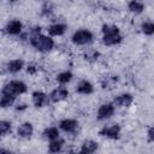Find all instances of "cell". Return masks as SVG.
<instances>
[{
	"label": "cell",
	"instance_id": "1",
	"mask_svg": "<svg viewBox=\"0 0 154 154\" xmlns=\"http://www.w3.org/2000/svg\"><path fill=\"white\" fill-rule=\"evenodd\" d=\"M102 32H103V43L105 45L112 46V45H117L122 41V36L119 35V30L117 26L103 25Z\"/></svg>",
	"mask_w": 154,
	"mask_h": 154
},
{
	"label": "cell",
	"instance_id": "2",
	"mask_svg": "<svg viewBox=\"0 0 154 154\" xmlns=\"http://www.w3.org/2000/svg\"><path fill=\"white\" fill-rule=\"evenodd\" d=\"M31 45L38 49V51H42V52H47V51H51L53 48V40L47 37V36H43V35H40V34H36V35H32L31 40H30Z\"/></svg>",
	"mask_w": 154,
	"mask_h": 154
},
{
	"label": "cell",
	"instance_id": "3",
	"mask_svg": "<svg viewBox=\"0 0 154 154\" xmlns=\"http://www.w3.org/2000/svg\"><path fill=\"white\" fill-rule=\"evenodd\" d=\"M25 91H26V85L23 82H19V81H12V82L7 83L2 89L4 94L13 95V96L16 94H22V93H25Z\"/></svg>",
	"mask_w": 154,
	"mask_h": 154
},
{
	"label": "cell",
	"instance_id": "4",
	"mask_svg": "<svg viewBox=\"0 0 154 154\" xmlns=\"http://www.w3.org/2000/svg\"><path fill=\"white\" fill-rule=\"evenodd\" d=\"M91 40H93V34L88 30H79L75 32L72 36V41L76 45H85L89 43Z\"/></svg>",
	"mask_w": 154,
	"mask_h": 154
},
{
	"label": "cell",
	"instance_id": "5",
	"mask_svg": "<svg viewBox=\"0 0 154 154\" xmlns=\"http://www.w3.org/2000/svg\"><path fill=\"white\" fill-rule=\"evenodd\" d=\"M119 131H120L119 125L114 124V125L103 128V129L100 131V135H102V136H107V137H109V138H118V136H119Z\"/></svg>",
	"mask_w": 154,
	"mask_h": 154
},
{
	"label": "cell",
	"instance_id": "6",
	"mask_svg": "<svg viewBox=\"0 0 154 154\" xmlns=\"http://www.w3.org/2000/svg\"><path fill=\"white\" fill-rule=\"evenodd\" d=\"M114 112V107L113 105L111 103H105L102 105L100 108H99V112H97V118L99 119H107L109 118Z\"/></svg>",
	"mask_w": 154,
	"mask_h": 154
},
{
	"label": "cell",
	"instance_id": "7",
	"mask_svg": "<svg viewBox=\"0 0 154 154\" xmlns=\"http://www.w3.org/2000/svg\"><path fill=\"white\" fill-rule=\"evenodd\" d=\"M32 102L36 107H42L48 103V96L42 91H35L32 94Z\"/></svg>",
	"mask_w": 154,
	"mask_h": 154
},
{
	"label": "cell",
	"instance_id": "8",
	"mask_svg": "<svg viewBox=\"0 0 154 154\" xmlns=\"http://www.w3.org/2000/svg\"><path fill=\"white\" fill-rule=\"evenodd\" d=\"M67 94H69L67 89H65V88H58V89H55V90L52 91V94H51V100H52L53 102L61 101V100H64V99L67 96Z\"/></svg>",
	"mask_w": 154,
	"mask_h": 154
},
{
	"label": "cell",
	"instance_id": "9",
	"mask_svg": "<svg viewBox=\"0 0 154 154\" xmlns=\"http://www.w3.org/2000/svg\"><path fill=\"white\" fill-rule=\"evenodd\" d=\"M78 126V123L72 119H65L60 123V129L66 132H73Z\"/></svg>",
	"mask_w": 154,
	"mask_h": 154
},
{
	"label": "cell",
	"instance_id": "10",
	"mask_svg": "<svg viewBox=\"0 0 154 154\" xmlns=\"http://www.w3.org/2000/svg\"><path fill=\"white\" fill-rule=\"evenodd\" d=\"M132 102V96L130 94H122L114 99V103L122 107H126Z\"/></svg>",
	"mask_w": 154,
	"mask_h": 154
},
{
	"label": "cell",
	"instance_id": "11",
	"mask_svg": "<svg viewBox=\"0 0 154 154\" xmlns=\"http://www.w3.org/2000/svg\"><path fill=\"white\" fill-rule=\"evenodd\" d=\"M20 30H22V23L19 20H12L6 26V31L11 35H17L20 32Z\"/></svg>",
	"mask_w": 154,
	"mask_h": 154
},
{
	"label": "cell",
	"instance_id": "12",
	"mask_svg": "<svg viewBox=\"0 0 154 154\" xmlns=\"http://www.w3.org/2000/svg\"><path fill=\"white\" fill-rule=\"evenodd\" d=\"M17 132L20 137H29L32 134V125L30 123H24L18 128Z\"/></svg>",
	"mask_w": 154,
	"mask_h": 154
},
{
	"label": "cell",
	"instance_id": "13",
	"mask_svg": "<svg viewBox=\"0 0 154 154\" xmlns=\"http://www.w3.org/2000/svg\"><path fill=\"white\" fill-rule=\"evenodd\" d=\"M96 149H97V143L91 141V140H88V141L83 142L82 148H81V153H94Z\"/></svg>",
	"mask_w": 154,
	"mask_h": 154
},
{
	"label": "cell",
	"instance_id": "14",
	"mask_svg": "<svg viewBox=\"0 0 154 154\" xmlns=\"http://www.w3.org/2000/svg\"><path fill=\"white\" fill-rule=\"evenodd\" d=\"M144 8V5L141 0H132L130 4H129V10L134 13H141Z\"/></svg>",
	"mask_w": 154,
	"mask_h": 154
},
{
	"label": "cell",
	"instance_id": "15",
	"mask_svg": "<svg viewBox=\"0 0 154 154\" xmlns=\"http://www.w3.org/2000/svg\"><path fill=\"white\" fill-rule=\"evenodd\" d=\"M77 91L81 94H90L93 91V85L87 81H82L77 85Z\"/></svg>",
	"mask_w": 154,
	"mask_h": 154
},
{
	"label": "cell",
	"instance_id": "16",
	"mask_svg": "<svg viewBox=\"0 0 154 154\" xmlns=\"http://www.w3.org/2000/svg\"><path fill=\"white\" fill-rule=\"evenodd\" d=\"M65 29H66V26L64 24H54L49 28V34L53 36H59L65 32Z\"/></svg>",
	"mask_w": 154,
	"mask_h": 154
},
{
	"label": "cell",
	"instance_id": "17",
	"mask_svg": "<svg viewBox=\"0 0 154 154\" xmlns=\"http://www.w3.org/2000/svg\"><path fill=\"white\" fill-rule=\"evenodd\" d=\"M23 67V61L22 60H12L7 64V70L10 72H18Z\"/></svg>",
	"mask_w": 154,
	"mask_h": 154
},
{
	"label": "cell",
	"instance_id": "18",
	"mask_svg": "<svg viewBox=\"0 0 154 154\" xmlns=\"http://www.w3.org/2000/svg\"><path fill=\"white\" fill-rule=\"evenodd\" d=\"M43 136L48 140H54V138H58L59 137V131L57 128H49V129H46L45 132H43Z\"/></svg>",
	"mask_w": 154,
	"mask_h": 154
},
{
	"label": "cell",
	"instance_id": "19",
	"mask_svg": "<svg viewBox=\"0 0 154 154\" xmlns=\"http://www.w3.org/2000/svg\"><path fill=\"white\" fill-rule=\"evenodd\" d=\"M63 144H64V141H63V140L54 138V140H52V142H51V144H49V150L53 152V153H57V152H59V150L61 149Z\"/></svg>",
	"mask_w": 154,
	"mask_h": 154
},
{
	"label": "cell",
	"instance_id": "20",
	"mask_svg": "<svg viewBox=\"0 0 154 154\" xmlns=\"http://www.w3.org/2000/svg\"><path fill=\"white\" fill-rule=\"evenodd\" d=\"M14 101V96L13 95H6L4 94V96L0 99V107H8L13 103Z\"/></svg>",
	"mask_w": 154,
	"mask_h": 154
},
{
	"label": "cell",
	"instance_id": "21",
	"mask_svg": "<svg viewBox=\"0 0 154 154\" xmlns=\"http://www.w3.org/2000/svg\"><path fill=\"white\" fill-rule=\"evenodd\" d=\"M142 31L146 35H153V32H154V24L152 22H144L142 24Z\"/></svg>",
	"mask_w": 154,
	"mask_h": 154
},
{
	"label": "cell",
	"instance_id": "22",
	"mask_svg": "<svg viewBox=\"0 0 154 154\" xmlns=\"http://www.w3.org/2000/svg\"><path fill=\"white\" fill-rule=\"evenodd\" d=\"M97 57H99V52H96L95 49H89V51H87V52L84 53V58H85L87 60H89V61L96 60Z\"/></svg>",
	"mask_w": 154,
	"mask_h": 154
},
{
	"label": "cell",
	"instance_id": "23",
	"mask_svg": "<svg viewBox=\"0 0 154 154\" xmlns=\"http://www.w3.org/2000/svg\"><path fill=\"white\" fill-rule=\"evenodd\" d=\"M11 130V123L6 122V120H1L0 122V135H5Z\"/></svg>",
	"mask_w": 154,
	"mask_h": 154
},
{
	"label": "cell",
	"instance_id": "24",
	"mask_svg": "<svg viewBox=\"0 0 154 154\" xmlns=\"http://www.w3.org/2000/svg\"><path fill=\"white\" fill-rule=\"evenodd\" d=\"M71 78H72L71 72H63V73H60V75L58 76V81H59L60 83H67V82L71 81Z\"/></svg>",
	"mask_w": 154,
	"mask_h": 154
},
{
	"label": "cell",
	"instance_id": "25",
	"mask_svg": "<svg viewBox=\"0 0 154 154\" xmlns=\"http://www.w3.org/2000/svg\"><path fill=\"white\" fill-rule=\"evenodd\" d=\"M153 134H154V130H153V128H150L149 131H148V137H149V141H150V142L154 140V135H153Z\"/></svg>",
	"mask_w": 154,
	"mask_h": 154
},
{
	"label": "cell",
	"instance_id": "26",
	"mask_svg": "<svg viewBox=\"0 0 154 154\" xmlns=\"http://www.w3.org/2000/svg\"><path fill=\"white\" fill-rule=\"evenodd\" d=\"M0 153H8V150H6V149H0Z\"/></svg>",
	"mask_w": 154,
	"mask_h": 154
}]
</instances>
